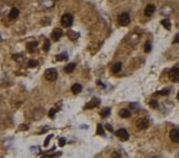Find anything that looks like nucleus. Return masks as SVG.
<instances>
[{"label": "nucleus", "instance_id": "3", "mask_svg": "<svg viewBox=\"0 0 179 158\" xmlns=\"http://www.w3.org/2000/svg\"><path fill=\"white\" fill-rule=\"evenodd\" d=\"M118 21L121 26H128L130 23V16L127 12H123V14H119L118 17Z\"/></svg>", "mask_w": 179, "mask_h": 158}, {"label": "nucleus", "instance_id": "1", "mask_svg": "<svg viewBox=\"0 0 179 158\" xmlns=\"http://www.w3.org/2000/svg\"><path fill=\"white\" fill-rule=\"evenodd\" d=\"M73 21H74V18L71 14H65L62 16V19H61V25L65 27V28H70L73 25Z\"/></svg>", "mask_w": 179, "mask_h": 158}, {"label": "nucleus", "instance_id": "2", "mask_svg": "<svg viewBox=\"0 0 179 158\" xmlns=\"http://www.w3.org/2000/svg\"><path fill=\"white\" fill-rule=\"evenodd\" d=\"M45 78L46 80H48V81H55L56 79H57V76H58V72L56 69H54V68H49V69H47L46 71H45Z\"/></svg>", "mask_w": 179, "mask_h": 158}, {"label": "nucleus", "instance_id": "12", "mask_svg": "<svg viewBox=\"0 0 179 158\" xmlns=\"http://www.w3.org/2000/svg\"><path fill=\"white\" fill-rule=\"evenodd\" d=\"M76 68V64H74V63H70L68 65L65 66L64 70L66 74H71V72L74 71V69Z\"/></svg>", "mask_w": 179, "mask_h": 158}, {"label": "nucleus", "instance_id": "15", "mask_svg": "<svg viewBox=\"0 0 179 158\" xmlns=\"http://www.w3.org/2000/svg\"><path fill=\"white\" fill-rule=\"evenodd\" d=\"M121 68H122V64L120 61H118V63H115L114 65L112 66V72L113 74H118L119 71H121Z\"/></svg>", "mask_w": 179, "mask_h": 158}, {"label": "nucleus", "instance_id": "33", "mask_svg": "<svg viewBox=\"0 0 179 158\" xmlns=\"http://www.w3.org/2000/svg\"><path fill=\"white\" fill-rule=\"evenodd\" d=\"M27 128H28V126H26L25 124L22 125V127H19V129H22V130H26V129H27Z\"/></svg>", "mask_w": 179, "mask_h": 158}, {"label": "nucleus", "instance_id": "29", "mask_svg": "<svg viewBox=\"0 0 179 158\" xmlns=\"http://www.w3.org/2000/svg\"><path fill=\"white\" fill-rule=\"evenodd\" d=\"M150 106L152 108H158V102L157 101H155V100H151L150 101Z\"/></svg>", "mask_w": 179, "mask_h": 158}, {"label": "nucleus", "instance_id": "25", "mask_svg": "<svg viewBox=\"0 0 179 158\" xmlns=\"http://www.w3.org/2000/svg\"><path fill=\"white\" fill-rule=\"evenodd\" d=\"M56 111H57V109L56 108H52L49 110V113H48V116H49V118H54L55 117V114H56Z\"/></svg>", "mask_w": 179, "mask_h": 158}, {"label": "nucleus", "instance_id": "17", "mask_svg": "<svg viewBox=\"0 0 179 158\" xmlns=\"http://www.w3.org/2000/svg\"><path fill=\"white\" fill-rule=\"evenodd\" d=\"M68 59V55L66 54V52H62V54H59L56 56V60L57 61H62V60H67Z\"/></svg>", "mask_w": 179, "mask_h": 158}, {"label": "nucleus", "instance_id": "27", "mask_svg": "<svg viewBox=\"0 0 179 158\" xmlns=\"http://www.w3.org/2000/svg\"><path fill=\"white\" fill-rule=\"evenodd\" d=\"M58 142H59V146H61V147H63V146L66 144V139L63 138V137H62V138H59V140H58Z\"/></svg>", "mask_w": 179, "mask_h": 158}, {"label": "nucleus", "instance_id": "20", "mask_svg": "<svg viewBox=\"0 0 179 158\" xmlns=\"http://www.w3.org/2000/svg\"><path fill=\"white\" fill-rule=\"evenodd\" d=\"M110 114H111V109H110V108H104V109L101 111L100 115L102 116L103 118H105L107 116H110Z\"/></svg>", "mask_w": 179, "mask_h": 158}, {"label": "nucleus", "instance_id": "22", "mask_svg": "<svg viewBox=\"0 0 179 158\" xmlns=\"http://www.w3.org/2000/svg\"><path fill=\"white\" fill-rule=\"evenodd\" d=\"M50 47V43L48 39H45V43H44V51H48Z\"/></svg>", "mask_w": 179, "mask_h": 158}, {"label": "nucleus", "instance_id": "6", "mask_svg": "<svg viewBox=\"0 0 179 158\" xmlns=\"http://www.w3.org/2000/svg\"><path fill=\"white\" fill-rule=\"evenodd\" d=\"M136 125H137V128H138V129H146V128H148V126H149V122H148V119H146V118H140V119L137 120Z\"/></svg>", "mask_w": 179, "mask_h": 158}, {"label": "nucleus", "instance_id": "23", "mask_svg": "<svg viewBox=\"0 0 179 158\" xmlns=\"http://www.w3.org/2000/svg\"><path fill=\"white\" fill-rule=\"evenodd\" d=\"M151 48H152V47H151V43L150 41H147V43H146V46H144V51L148 54V52H150L151 51Z\"/></svg>", "mask_w": 179, "mask_h": 158}, {"label": "nucleus", "instance_id": "8", "mask_svg": "<svg viewBox=\"0 0 179 158\" xmlns=\"http://www.w3.org/2000/svg\"><path fill=\"white\" fill-rule=\"evenodd\" d=\"M62 36H63V31H62V29L59 28H55L52 32V39L54 41H58L62 38Z\"/></svg>", "mask_w": 179, "mask_h": 158}, {"label": "nucleus", "instance_id": "11", "mask_svg": "<svg viewBox=\"0 0 179 158\" xmlns=\"http://www.w3.org/2000/svg\"><path fill=\"white\" fill-rule=\"evenodd\" d=\"M18 16H19V9H18V8H13V9L9 11V14H8L9 19H11V20L17 19Z\"/></svg>", "mask_w": 179, "mask_h": 158}, {"label": "nucleus", "instance_id": "28", "mask_svg": "<svg viewBox=\"0 0 179 158\" xmlns=\"http://www.w3.org/2000/svg\"><path fill=\"white\" fill-rule=\"evenodd\" d=\"M52 137H53V135H49V136L47 137L46 139H45V143H44V146H48V144H49V140L52 139Z\"/></svg>", "mask_w": 179, "mask_h": 158}, {"label": "nucleus", "instance_id": "30", "mask_svg": "<svg viewBox=\"0 0 179 158\" xmlns=\"http://www.w3.org/2000/svg\"><path fill=\"white\" fill-rule=\"evenodd\" d=\"M112 157L113 158H120V154H119L118 151H114V153L112 154Z\"/></svg>", "mask_w": 179, "mask_h": 158}, {"label": "nucleus", "instance_id": "7", "mask_svg": "<svg viewBox=\"0 0 179 158\" xmlns=\"http://www.w3.org/2000/svg\"><path fill=\"white\" fill-rule=\"evenodd\" d=\"M100 104H101L100 99H99L98 97H94V98H92V100L88 101V102L86 104L84 109H92V108H94V107H98Z\"/></svg>", "mask_w": 179, "mask_h": 158}, {"label": "nucleus", "instance_id": "5", "mask_svg": "<svg viewBox=\"0 0 179 158\" xmlns=\"http://www.w3.org/2000/svg\"><path fill=\"white\" fill-rule=\"evenodd\" d=\"M169 79L173 82H178L179 81V68L175 67L169 71Z\"/></svg>", "mask_w": 179, "mask_h": 158}, {"label": "nucleus", "instance_id": "26", "mask_svg": "<svg viewBox=\"0 0 179 158\" xmlns=\"http://www.w3.org/2000/svg\"><path fill=\"white\" fill-rule=\"evenodd\" d=\"M170 93V90L168 89V88H166L164 90H161V91H158V95H162V96H166V95H168V93Z\"/></svg>", "mask_w": 179, "mask_h": 158}, {"label": "nucleus", "instance_id": "34", "mask_svg": "<svg viewBox=\"0 0 179 158\" xmlns=\"http://www.w3.org/2000/svg\"><path fill=\"white\" fill-rule=\"evenodd\" d=\"M177 98H178V100H179V91H178V95H177Z\"/></svg>", "mask_w": 179, "mask_h": 158}, {"label": "nucleus", "instance_id": "16", "mask_svg": "<svg viewBox=\"0 0 179 158\" xmlns=\"http://www.w3.org/2000/svg\"><path fill=\"white\" fill-rule=\"evenodd\" d=\"M161 25H162L167 30H170V29H171V22H170V20H169L168 18H166V19H164V20H161Z\"/></svg>", "mask_w": 179, "mask_h": 158}, {"label": "nucleus", "instance_id": "13", "mask_svg": "<svg viewBox=\"0 0 179 158\" xmlns=\"http://www.w3.org/2000/svg\"><path fill=\"white\" fill-rule=\"evenodd\" d=\"M72 93H74V95H77L82 91V86L79 85V84H74L73 86H72Z\"/></svg>", "mask_w": 179, "mask_h": 158}, {"label": "nucleus", "instance_id": "18", "mask_svg": "<svg viewBox=\"0 0 179 158\" xmlns=\"http://www.w3.org/2000/svg\"><path fill=\"white\" fill-rule=\"evenodd\" d=\"M37 45L38 43H36V41H31V43H27V49H28L29 51H34L37 48Z\"/></svg>", "mask_w": 179, "mask_h": 158}, {"label": "nucleus", "instance_id": "4", "mask_svg": "<svg viewBox=\"0 0 179 158\" xmlns=\"http://www.w3.org/2000/svg\"><path fill=\"white\" fill-rule=\"evenodd\" d=\"M115 135H116V137H118L120 140H122V142H125V140L129 139V133L124 129V128H121V129L116 130V131H115Z\"/></svg>", "mask_w": 179, "mask_h": 158}, {"label": "nucleus", "instance_id": "14", "mask_svg": "<svg viewBox=\"0 0 179 158\" xmlns=\"http://www.w3.org/2000/svg\"><path fill=\"white\" fill-rule=\"evenodd\" d=\"M67 37L71 39V40H76L79 37V32H75V31H72V30H68L67 31Z\"/></svg>", "mask_w": 179, "mask_h": 158}, {"label": "nucleus", "instance_id": "31", "mask_svg": "<svg viewBox=\"0 0 179 158\" xmlns=\"http://www.w3.org/2000/svg\"><path fill=\"white\" fill-rule=\"evenodd\" d=\"M105 128H107L109 131H113V128L111 127V125H110V124H107V125H105Z\"/></svg>", "mask_w": 179, "mask_h": 158}, {"label": "nucleus", "instance_id": "32", "mask_svg": "<svg viewBox=\"0 0 179 158\" xmlns=\"http://www.w3.org/2000/svg\"><path fill=\"white\" fill-rule=\"evenodd\" d=\"M179 43V34H177L176 37H175V39H173V43Z\"/></svg>", "mask_w": 179, "mask_h": 158}, {"label": "nucleus", "instance_id": "19", "mask_svg": "<svg viewBox=\"0 0 179 158\" xmlns=\"http://www.w3.org/2000/svg\"><path fill=\"white\" fill-rule=\"evenodd\" d=\"M119 115L121 116L122 118H128L130 116V111L128 109H121V110L119 111Z\"/></svg>", "mask_w": 179, "mask_h": 158}, {"label": "nucleus", "instance_id": "24", "mask_svg": "<svg viewBox=\"0 0 179 158\" xmlns=\"http://www.w3.org/2000/svg\"><path fill=\"white\" fill-rule=\"evenodd\" d=\"M96 134L98 135H104V129H103V126L101 124L98 125V131H96Z\"/></svg>", "mask_w": 179, "mask_h": 158}, {"label": "nucleus", "instance_id": "10", "mask_svg": "<svg viewBox=\"0 0 179 158\" xmlns=\"http://www.w3.org/2000/svg\"><path fill=\"white\" fill-rule=\"evenodd\" d=\"M155 11H156V7H155V5H148L146 9H144V14L147 16V17H151L152 14H155Z\"/></svg>", "mask_w": 179, "mask_h": 158}, {"label": "nucleus", "instance_id": "9", "mask_svg": "<svg viewBox=\"0 0 179 158\" xmlns=\"http://www.w3.org/2000/svg\"><path fill=\"white\" fill-rule=\"evenodd\" d=\"M169 137L173 143H179V129H172L169 134Z\"/></svg>", "mask_w": 179, "mask_h": 158}, {"label": "nucleus", "instance_id": "21", "mask_svg": "<svg viewBox=\"0 0 179 158\" xmlns=\"http://www.w3.org/2000/svg\"><path fill=\"white\" fill-rule=\"evenodd\" d=\"M37 65H38V61H37V60H34V59L29 60L28 63H27V67H29V68H34V67H36Z\"/></svg>", "mask_w": 179, "mask_h": 158}]
</instances>
